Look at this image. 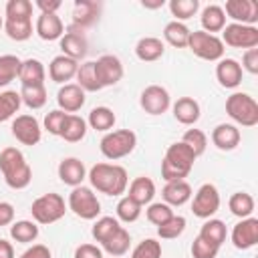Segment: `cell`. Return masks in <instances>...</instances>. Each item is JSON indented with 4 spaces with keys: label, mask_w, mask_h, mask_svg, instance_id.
Wrapping results in <instances>:
<instances>
[{
    "label": "cell",
    "mask_w": 258,
    "mask_h": 258,
    "mask_svg": "<svg viewBox=\"0 0 258 258\" xmlns=\"http://www.w3.org/2000/svg\"><path fill=\"white\" fill-rule=\"evenodd\" d=\"M91 187L105 196H121L127 189L129 175L123 165L117 163H95L87 173Z\"/></svg>",
    "instance_id": "obj_1"
},
{
    "label": "cell",
    "mask_w": 258,
    "mask_h": 258,
    "mask_svg": "<svg viewBox=\"0 0 258 258\" xmlns=\"http://www.w3.org/2000/svg\"><path fill=\"white\" fill-rule=\"evenodd\" d=\"M0 171L4 175V181L12 189H24L32 181V169L16 147H4L0 153Z\"/></svg>",
    "instance_id": "obj_2"
},
{
    "label": "cell",
    "mask_w": 258,
    "mask_h": 258,
    "mask_svg": "<svg viewBox=\"0 0 258 258\" xmlns=\"http://www.w3.org/2000/svg\"><path fill=\"white\" fill-rule=\"evenodd\" d=\"M194 161H196V155L194 151L181 143V141H175L167 147L165 155H163V161H161V177L165 181H177V179H185L194 167Z\"/></svg>",
    "instance_id": "obj_3"
},
{
    "label": "cell",
    "mask_w": 258,
    "mask_h": 258,
    "mask_svg": "<svg viewBox=\"0 0 258 258\" xmlns=\"http://www.w3.org/2000/svg\"><path fill=\"white\" fill-rule=\"evenodd\" d=\"M135 145H137V135L131 129H117V131H109L103 135L99 149L107 159L117 161V159L127 157L135 149Z\"/></svg>",
    "instance_id": "obj_4"
},
{
    "label": "cell",
    "mask_w": 258,
    "mask_h": 258,
    "mask_svg": "<svg viewBox=\"0 0 258 258\" xmlns=\"http://www.w3.org/2000/svg\"><path fill=\"white\" fill-rule=\"evenodd\" d=\"M226 113L242 127H254L258 123V103L248 93H232L226 99Z\"/></svg>",
    "instance_id": "obj_5"
},
{
    "label": "cell",
    "mask_w": 258,
    "mask_h": 258,
    "mask_svg": "<svg viewBox=\"0 0 258 258\" xmlns=\"http://www.w3.org/2000/svg\"><path fill=\"white\" fill-rule=\"evenodd\" d=\"M64 212H67L64 198L54 191L36 198L30 206V214L36 224H54L64 216Z\"/></svg>",
    "instance_id": "obj_6"
},
{
    "label": "cell",
    "mask_w": 258,
    "mask_h": 258,
    "mask_svg": "<svg viewBox=\"0 0 258 258\" xmlns=\"http://www.w3.org/2000/svg\"><path fill=\"white\" fill-rule=\"evenodd\" d=\"M187 48L204 58V60H220L224 58V42L220 36L216 34H210V32H204V30H194L189 32V40H187Z\"/></svg>",
    "instance_id": "obj_7"
},
{
    "label": "cell",
    "mask_w": 258,
    "mask_h": 258,
    "mask_svg": "<svg viewBox=\"0 0 258 258\" xmlns=\"http://www.w3.org/2000/svg\"><path fill=\"white\" fill-rule=\"evenodd\" d=\"M69 210L81 220H95L101 214V202L87 185H77L69 194Z\"/></svg>",
    "instance_id": "obj_8"
},
{
    "label": "cell",
    "mask_w": 258,
    "mask_h": 258,
    "mask_svg": "<svg viewBox=\"0 0 258 258\" xmlns=\"http://www.w3.org/2000/svg\"><path fill=\"white\" fill-rule=\"evenodd\" d=\"M222 42L224 46L232 48H256L258 46V28L248 26V24H226L222 30Z\"/></svg>",
    "instance_id": "obj_9"
},
{
    "label": "cell",
    "mask_w": 258,
    "mask_h": 258,
    "mask_svg": "<svg viewBox=\"0 0 258 258\" xmlns=\"http://www.w3.org/2000/svg\"><path fill=\"white\" fill-rule=\"evenodd\" d=\"M218 208H220V191H218V187L214 183L200 185V189L196 191L194 202H191L194 216H198L202 220H208L218 212Z\"/></svg>",
    "instance_id": "obj_10"
},
{
    "label": "cell",
    "mask_w": 258,
    "mask_h": 258,
    "mask_svg": "<svg viewBox=\"0 0 258 258\" xmlns=\"http://www.w3.org/2000/svg\"><path fill=\"white\" fill-rule=\"evenodd\" d=\"M139 105L149 115H161V113H165L169 109L171 97H169V93H167L165 87H161V85H149V87H145L141 91Z\"/></svg>",
    "instance_id": "obj_11"
},
{
    "label": "cell",
    "mask_w": 258,
    "mask_h": 258,
    "mask_svg": "<svg viewBox=\"0 0 258 258\" xmlns=\"http://www.w3.org/2000/svg\"><path fill=\"white\" fill-rule=\"evenodd\" d=\"M123 62L115 54H103L95 60V75L97 81L103 87H113L123 79Z\"/></svg>",
    "instance_id": "obj_12"
},
{
    "label": "cell",
    "mask_w": 258,
    "mask_h": 258,
    "mask_svg": "<svg viewBox=\"0 0 258 258\" xmlns=\"http://www.w3.org/2000/svg\"><path fill=\"white\" fill-rule=\"evenodd\" d=\"M12 135L16 137V141H20L22 145H36L42 137V129L40 123L36 121V117L32 115H18L12 121Z\"/></svg>",
    "instance_id": "obj_13"
},
{
    "label": "cell",
    "mask_w": 258,
    "mask_h": 258,
    "mask_svg": "<svg viewBox=\"0 0 258 258\" xmlns=\"http://www.w3.org/2000/svg\"><path fill=\"white\" fill-rule=\"evenodd\" d=\"M224 14L226 18H232L236 24L254 26L258 22V2L256 0H228Z\"/></svg>",
    "instance_id": "obj_14"
},
{
    "label": "cell",
    "mask_w": 258,
    "mask_h": 258,
    "mask_svg": "<svg viewBox=\"0 0 258 258\" xmlns=\"http://www.w3.org/2000/svg\"><path fill=\"white\" fill-rule=\"evenodd\" d=\"M232 244L238 250H248L258 244V220L256 218H244L232 228Z\"/></svg>",
    "instance_id": "obj_15"
},
{
    "label": "cell",
    "mask_w": 258,
    "mask_h": 258,
    "mask_svg": "<svg viewBox=\"0 0 258 258\" xmlns=\"http://www.w3.org/2000/svg\"><path fill=\"white\" fill-rule=\"evenodd\" d=\"M87 48H89V42H87V36L83 30L71 26L62 36H60V50L64 56L69 58H83L87 54Z\"/></svg>",
    "instance_id": "obj_16"
},
{
    "label": "cell",
    "mask_w": 258,
    "mask_h": 258,
    "mask_svg": "<svg viewBox=\"0 0 258 258\" xmlns=\"http://www.w3.org/2000/svg\"><path fill=\"white\" fill-rule=\"evenodd\" d=\"M85 91L77 85V83H67V85H62L60 89H58V93H56V103H58V109L60 111H64V113H69V115H73V113H77L83 105H85Z\"/></svg>",
    "instance_id": "obj_17"
},
{
    "label": "cell",
    "mask_w": 258,
    "mask_h": 258,
    "mask_svg": "<svg viewBox=\"0 0 258 258\" xmlns=\"http://www.w3.org/2000/svg\"><path fill=\"white\" fill-rule=\"evenodd\" d=\"M99 12H101V4L93 2V0H77L75 8H73V26L79 30H85L89 26H93L99 20Z\"/></svg>",
    "instance_id": "obj_18"
},
{
    "label": "cell",
    "mask_w": 258,
    "mask_h": 258,
    "mask_svg": "<svg viewBox=\"0 0 258 258\" xmlns=\"http://www.w3.org/2000/svg\"><path fill=\"white\" fill-rule=\"evenodd\" d=\"M77 71H79V60L69 58L64 54L54 56L48 64V77L60 85H67L73 77H77Z\"/></svg>",
    "instance_id": "obj_19"
},
{
    "label": "cell",
    "mask_w": 258,
    "mask_h": 258,
    "mask_svg": "<svg viewBox=\"0 0 258 258\" xmlns=\"http://www.w3.org/2000/svg\"><path fill=\"white\" fill-rule=\"evenodd\" d=\"M216 79L226 89H236L242 83V67L236 58H220L216 64Z\"/></svg>",
    "instance_id": "obj_20"
},
{
    "label": "cell",
    "mask_w": 258,
    "mask_h": 258,
    "mask_svg": "<svg viewBox=\"0 0 258 258\" xmlns=\"http://www.w3.org/2000/svg\"><path fill=\"white\" fill-rule=\"evenodd\" d=\"M58 177H60L62 183H67L71 187L83 185V179L87 177V167L77 157H64L58 163Z\"/></svg>",
    "instance_id": "obj_21"
},
{
    "label": "cell",
    "mask_w": 258,
    "mask_h": 258,
    "mask_svg": "<svg viewBox=\"0 0 258 258\" xmlns=\"http://www.w3.org/2000/svg\"><path fill=\"white\" fill-rule=\"evenodd\" d=\"M34 32L42 40H60L64 34V24L58 14H40L34 24Z\"/></svg>",
    "instance_id": "obj_22"
},
{
    "label": "cell",
    "mask_w": 258,
    "mask_h": 258,
    "mask_svg": "<svg viewBox=\"0 0 258 258\" xmlns=\"http://www.w3.org/2000/svg\"><path fill=\"white\" fill-rule=\"evenodd\" d=\"M240 129L232 123H220L212 131V143L222 151H232L240 143Z\"/></svg>",
    "instance_id": "obj_23"
},
{
    "label": "cell",
    "mask_w": 258,
    "mask_h": 258,
    "mask_svg": "<svg viewBox=\"0 0 258 258\" xmlns=\"http://www.w3.org/2000/svg\"><path fill=\"white\" fill-rule=\"evenodd\" d=\"M44 64L38 58H26L20 64L18 71V81L22 87H38L44 85Z\"/></svg>",
    "instance_id": "obj_24"
},
{
    "label": "cell",
    "mask_w": 258,
    "mask_h": 258,
    "mask_svg": "<svg viewBox=\"0 0 258 258\" xmlns=\"http://www.w3.org/2000/svg\"><path fill=\"white\" fill-rule=\"evenodd\" d=\"M200 115H202L200 103L196 99H191V97H179L173 103V117L181 125H194V123H198Z\"/></svg>",
    "instance_id": "obj_25"
},
{
    "label": "cell",
    "mask_w": 258,
    "mask_h": 258,
    "mask_svg": "<svg viewBox=\"0 0 258 258\" xmlns=\"http://www.w3.org/2000/svg\"><path fill=\"white\" fill-rule=\"evenodd\" d=\"M163 52H165V44L161 42V38H155V36H143L135 44V54L143 62H153L161 58Z\"/></svg>",
    "instance_id": "obj_26"
},
{
    "label": "cell",
    "mask_w": 258,
    "mask_h": 258,
    "mask_svg": "<svg viewBox=\"0 0 258 258\" xmlns=\"http://www.w3.org/2000/svg\"><path fill=\"white\" fill-rule=\"evenodd\" d=\"M133 202H137L141 208L145 206V204H151V200H153V196H155V183H153V179L151 177H147V175H139V177H135L131 183H129V194H127Z\"/></svg>",
    "instance_id": "obj_27"
},
{
    "label": "cell",
    "mask_w": 258,
    "mask_h": 258,
    "mask_svg": "<svg viewBox=\"0 0 258 258\" xmlns=\"http://www.w3.org/2000/svg\"><path fill=\"white\" fill-rule=\"evenodd\" d=\"M161 196H163L167 206H183L191 198V185L185 179L165 181V187H163Z\"/></svg>",
    "instance_id": "obj_28"
},
{
    "label": "cell",
    "mask_w": 258,
    "mask_h": 258,
    "mask_svg": "<svg viewBox=\"0 0 258 258\" xmlns=\"http://www.w3.org/2000/svg\"><path fill=\"white\" fill-rule=\"evenodd\" d=\"M200 22H202V30H204V32H210V34L222 32L224 26H226V14H224V8L218 6V4H210V6H206V8L202 10Z\"/></svg>",
    "instance_id": "obj_29"
},
{
    "label": "cell",
    "mask_w": 258,
    "mask_h": 258,
    "mask_svg": "<svg viewBox=\"0 0 258 258\" xmlns=\"http://www.w3.org/2000/svg\"><path fill=\"white\" fill-rule=\"evenodd\" d=\"M4 30L8 38L22 42L32 36V18H6L4 16Z\"/></svg>",
    "instance_id": "obj_30"
},
{
    "label": "cell",
    "mask_w": 258,
    "mask_h": 258,
    "mask_svg": "<svg viewBox=\"0 0 258 258\" xmlns=\"http://www.w3.org/2000/svg\"><path fill=\"white\" fill-rule=\"evenodd\" d=\"M115 121H117V117H115L113 109H109V107H95V109H91L89 119H87L91 129L103 131V133H109V129H113Z\"/></svg>",
    "instance_id": "obj_31"
},
{
    "label": "cell",
    "mask_w": 258,
    "mask_h": 258,
    "mask_svg": "<svg viewBox=\"0 0 258 258\" xmlns=\"http://www.w3.org/2000/svg\"><path fill=\"white\" fill-rule=\"evenodd\" d=\"M189 28L183 24V22H177V20H171L165 24L163 28V38L175 46V48H185L187 46V40H189Z\"/></svg>",
    "instance_id": "obj_32"
},
{
    "label": "cell",
    "mask_w": 258,
    "mask_h": 258,
    "mask_svg": "<svg viewBox=\"0 0 258 258\" xmlns=\"http://www.w3.org/2000/svg\"><path fill=\"white\" fill-rule=\"evenodd\" d=\"M198 236H202L204 240H208V242H212V244H216V246L220 248V246L226 242L228 230H226V224H224L222 220L208 218V220L204 222V226H202V230H200Z\"/></svg>",
    "instance_id": "obj_33"
},
{
    "label": "cell",
    "mask_w": 258,
    "mask_h": 258,
    "mask_svg": "<svg viewBox=\"0 0 258 258\" xmlns=\"http://www.w3.org/2000/svg\"><path fill=\"white\" fill-rule=\"evenodd\" d=\"M101 246H103V250H105L107 254L119 258V256H123V254L129 250V246H131V236H129V232L121 226V228H119L111 238H107Z\"/></svg>",
    "instance_id": "obj_34"
},
{
    "label": "cell",
    "mask_w": 258,
    "mask_h": 258,
    "mask_svg": "<svg viewBox=\"0 0 258 258\" xmlns=\"http://www.w3.org/2000/svg\"><path fill=\"white\" fill-rule=\"evenodd\" d=\"M228 208H230V212H232L236 218H240V220L250 218L252 212H254V198H252L250 194H246V191H236V194L230 196Z\"/></svg>",
    "instance_id": "obj_35"
},
{
    "label": "cell",
    "mask_w": 258,
    "mask_h": 258,
    "mask_svg": "<svg viewBox=\"0 0 258 258\" xmlns=\"http://www.w3.org/2000/svg\"><path fill=\"white\" fill-rule=\"evenodd\" d=\"M10 236L18 244H30L38 238V226H36V222H30V220L12 222L10 224Z\"/></svg>",
    "instance_id": "obj_36"
},
{
    "label": "cell",
    "mask_w": 258,
    "mask_h": 258,
    "mask_svg": "<svg viewBox=\"0 0 258 258\" xmlns=\"http://www.w3.org/2000/svg\"><path fill=\"white\" fill-rule=\"evenodd\" d=\"M85 135H87V121L83 117H79V115H69L62 131H60V137L64 141H69V143H77Z\"/></svg>",
    "instance_id": "obj_37"
},
{
    "label": "cell",
    "mask_w": 258,
    "mask_h": 258,
    "mask_svg": "<svg viewBox=\"0 0 258 258\" xmlns=\"http://www.w3.org/2000/svg\"><path fill=\"white\" fill-rule=\"evenodd\" d=\"M77 85H79L83 91H89V93L101 91V85H99L97 75H95V60H87V62L79 64V71H77Z\"/></svg>",
    "instance_id": "obj_38"
},
{
    "label": "cell",
    "mask_w": 258,
    "mask_h": 258,
    "mask_svg": "<svg viewBox=\"0 0 258 258\" xmlns=\"http://www.w3.org/2000/svg\"><path fill=\"white\" fill-rule=\"evenodd\" d=\"M22 60L16 54H0V87H6L18 77Z\"/></svg>",
    "instance_id": "obj_39"
},
{
    "label": "cell",
    "mask_w": 258,
    "mask_h": 258,
    "mask_svg": "<svg viewBox=\"0 0 258 258\" xmlns=\"http://www.w3.org/2000/svg\"><path fill=\"white\" fill-rule=\"evenodd\" d=\"M20 105H22L20 93H16V91H4V93H0V123H4L10 117H14L18 113Z\"/></svg>",
    "instance_id": "obj_40"
},
{
    "label": "cell",
    "mask_w": 258,
    "mask_h": 258,
    "mask_svg": "<svg viewBox=\"0 0 258 258\" xmlns=\"http://www.w3.org/2000/svg\"><path fill=\"white\" fill-rule=\"evenodd\" d=\"M121 226H119V220L117 218H113V216H103V218H99L95 224H93V230H91V234H93V238L97 240V242H105L107 238H111L117 230H119Z\"/></svg>",
    "instance_id": "obj_41"
},
{
    "label": "cell",
    "mask_w": 258,
    "mask_h": 258,
    "mask_svg": "<svg viewBox=\"0 0 258 258\" xmlns=\"http://www.w3.org/2000/svg\"><path fill=\"white\" fill-rule=\"evenodd\" d=\"M20 99L28 109H40L46 105V89L44 85L38 87H22L20 89Z\"/></svg>",
    "instance_id": "obj_42"
},
{
    "label": "cell",
    "mask_w": 258,
    "mask_h": 258,
    "mask_svg": "<svg viewBox=\"0 0 258 258\" xmlns=\"http://www.w3.org/2000/svg\"><path fill=\"white\" fill-rule=\"evenodd\" d=\"M185 226H187L185 218H183V216H175V214H173L167 222H163L161 226H157V236H159L161 240H173V238H177V236H181V234H183Z\"/></svg>",
    "instance_id": "obj_43"
},
{
    "label": "cell",
    "mask_w": 258,
    "mask_h": 258,
    "mask_svg": "<svg viewBox=\"0 0 258 258\" xmlns=\"http://www.w3.org/2000/svg\"><path fill=\"white\" fill-rule=\"evenodd\" d=\"M117 218L121 220V222H127V224H131V222H135L139 216H141V206L137 204V202H133L129 196H123L119 202H117Z\"/></svg>",
    "instance_id": "obj_44"
},
{
    "label": "cell",
    "mask_w": 258,
    "mask_h": 258,
    "mask_svg": "<svg viewBox=\"0 0 258 258\" xmlns=\"http://www.w3.org/2000/svg\"><path fill=\"white\" fill-rule=\"evenodd\" d=\"M169 10L175 16V20L181 22V20H187V18L196 16V12L200 10V2L198 0H171Z\"/></svg>",
    "instance_id": "obj_45"
},
{
    "label": "cell",
    "mask_w": 258,
    "mask_h": 258,
    "mask_svg": "<svg viewBox=\"0 0 258 258\" xmlns=\"http://www.w3.org/2000/svg\"><path fill=\"white\" fill-rule=\"evenodd\" d=\"M181 143H185V145L194 151V155L198 157V155H202V153L206 151V147H208V137H206V133H204L202 129H187V131L183 133V137H181Z\"/></svg>",
    "instance_id": "obj_46"
},
{
    "label": "cell",
    "mask_w": 258,
    "mask_h": 258,
    "mask_svg": "<svg viewBox=\"0 0 258 258\" xmlns=\"http://www.w3.org/2000/svg\"><path fill=\"white\" fill-rule=\"evenodd\" d=\"M131 258H161V244L153 238H145L133 248Z\"/></svg>",
    "instance_id": "obj_47"
},
{
    "label": "cell",
    "mask_w": 258,
    "mask_h": 258,
    "mask_svg": "<svg viewBox=\"0 0 258 258\" xmlns=\"http://www.w3.org/2000/svg\"><path fill=\"white\" fill-rule=\"evenodd\" d=\"M32 2L30 0H8L6 2V18H32Z\"/></svg>",
    "instance_id": "obj_48"
},
{
    "label": "cell",
    "mask_w": 258,
    "mask_h": 258,
    "mask_svg": "<svg viewBox=\"0 0 258 258\" xmlns=\"http://www.w3.org/2000/svg\"><path fill=\"white\" fill-rule=\"evenodd\" d=\"M145 214H147V220H149L151 224L161 226L163 222H167V220L173 216V210H171V206H167L165 202H163V204L157 202V204H149V208L145 210Z\"/></svg>",
    "instance_id": "obj_49"
},
{
    "label": "cell",
    "mask_w": 258,
    "mask_h": 258,
    "mask_svg": "<svg viewBox=\"0 0 258 258\" xmlns=\"http://www.w3.org/2000/svg\"><path fill=\"white\" fill-rule=\"evenodd\" d=\"M67 117H69V113H64L60 109H54V111L46 113V117H44V129L50 135H58L60 137V131H62V127L67 123Z\"/></svg>",
    "instance_id": "obj_50"
},
{
    "label": "cell",
    "mask_w": 258,
    "mask_h": 258,
    "mask_svg": "<svg viewBox=\"0 0 258 258\" xmlns=\"http://www.w3.org/2000/svg\"><path fill=\"white\" fill-rule=\"evenodd\" d=\"M220 252V248L208 240H204L202 236H198L191 244V256L194 258H216Z\"/></svg>",
    "instance_id": "obj_51"
},
{
    "label": "cell",
    "mask_w": 258,
    "mask_h": 258,
    "mask_svg": "<svg viewBox=\"0 0 258 258\" xmlns=\"http://www.w3.org/2000/svg\"><path fill=\"white\" fill-rule=\"evenodd\" d=\"M242 71L246 69L250 75H256L258 73V48H248L242 56Z\"/></svg>",
    "instance_id": "obj_52"
},
{
    "label": "cell",
    "mask_w": 258,
    "mask_h": 258,
    "mask_svg": "<svg viewBox=\"0 0 258 258\" xmlns=\"http://www.w3.org/2000/svg\"><path fill=\"white\" fill-rule=\"evenodd\" d=\"M75 258H103V250L95 244H81L75 250Z\"/></svg>",
    "instance_id": "obj_53"
},
{
    "label": "cell",
    "mask_w": 258,
    "mask_h": 258,
    "mask_svg": "<svg viewBox=\"0 0 258 258\" xmlns=\"http://www.w3.org/2000/svg\"><path fill=\"white\" fill-rule=\"evenodd\" d=\"M20 258H52V254H50L48 246H44V244H32L28 250H24L20 254Z\"/></svg>",
    "instance_id": "obj_54"
},
{
    "label": "cell",
    "mask_w": 258,
    "mask_h": 258,
    "mask_svg": "<svg viewBox=\"0 0 258 258\" xmlns=\"http://www.w3.org/2000/svg\"><path fill=\"white\" fill-rule=\"evenodd\" d=\"M14 222V206L10 202H0V226H10Z\"/></svg>",
    "instance_id": "obj_55"
},
{
    "label": "cell",
    "mask_w": 258,
    "mask_h": 258,
    "mask_svg": "<svg viewBox=\"0 0 258 258\" xmlns=\"http://www.w3.org/2000/svg\"><path fill=\"white\" fill-rule=\"evenodd\" d=\"M60 6V0H36V8H40V14H56Z\"/></svg>",
    "instance_id": "obj_56"
},
{
    "label": "cell",
    "mask_w": 258,
    "mask_h": 258,
    "mask_svg": "<svg viewBox=\"0 0 258 258\" xmlns=\"http://www.w3.org/2000/svg\"><path fill=\"white\" fill-rule=\"evenodd\" d=\"M0 258H14V248L4 238H0Z\"/></svg>",
    "instance_id": "obj_57"
},
{
    "label": "cell",
    "mask_w": 258,
    "mask_h": 258,
    "mask_svg": "<svg viewBox=\"0 0 258 258\" xmlns=\"http://www.w3.org/2000/svg\"><path fill=\"white\" fill-rule=\"evenodd\" d=\"M141 4H143V8H151L153 10V8H161L165 2L163 0H143Z\"/></svg>",
    "instance_id": "obj_58"
},
{
    "label": "cell",
    "mask_w": 258,
    "mask_h": 258,
    "mask_svg": "<svg viewBox=\"0 0 258 258\" xmlns=\"http://www.w3.org/2000/svg\"><path fill=\"white\" fill-rule=\"evenodd\" d=\"M0 28H4V18L0 16Z\"/></svg>",
    "instance_id": "obj_59"
}]
</instances>
